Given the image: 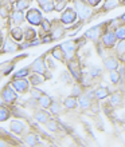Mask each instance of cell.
<instances>
[{"mask_svg":"<svg viewBox=\"0 0 125 147\" xmlns=\"http://www.w3.org/2000/svg\"><path fill=\"white\" fill-rule=\"evenodd\" d=\"M65 51H63V48L61 46L55 47L54 50H53V56H54L55 59H58V60H61V62H63L65 60Z\"/></svg>","mask_w":125,"mask_h":147,"instance_id":"cell-14","label":"cell"},{"mask_svg":"<svg viewBox=\"0 0 125 147\" xmlns=\"http://www.w3.org/2000/svg\"><path fill=\"white\" fill-rule=\"evenodd\" d=\"M117 54L118 55H124L125 54V39L117 44Z\"/></svg>","mask_w":125,"mask_h":147,"instance_id":"cell-34","label":"cell"},{"mask_svg":"<svg viewBox=\"0 0 125 147\" xmlns=\"http://www.w3.org/2000/svg\"><path fill=\"white\" fill-rule=\"evenodd\" d=\"M31 70L35 71V72H39V74H43L46 71V67H44V62H43V59L39 58L36 59L35 62L31 64Z\"/></svg>","mask_w":125,"mask_h":147,"instance_id":"cell-7","label":"cell"},{"mask_svg":"<svg viewBox=\"0 0 125 147\" xmlns=\"http://www.w3.org/2000/svg\"><path fill=\"white\" fill-rule=\"evenodd\" d=\"M24 38L28 39V40H30V39H34L35 38V31H34L32 28H27V30H26V35H24Z\"/></svg>","mask_w":125,"mask_h":147,"instance_id":"cell-36","label":"cell"},{"mask_svg":"<svg viewBox=\"0 0 125 147\" xmlns=\"http://www.w3.org/2000/svg\"><path fill=\"white\" fill-rule=\"evenodd\" d=\"M11 35L14 39H16V40H20V39H23V30L22 28H14L11 31Z\"/></svg>","mask_w":125,"mask_h":147,"instance_id":"cell-21","label":"cell"},{"mask_svg":"<svg viewBox=\"0 0 125 147\" xmlns=\"http://www.w3.org/2000/svg\"><path fill=\"white\" fill-rule=\"evenodd\" d=\"M27 20L30 22L31 24H34V26H38V24L42 23V13H40L38 9H30V11L27 12Z\"/></svg>","mask_w":125,"mask_h":147,"instance_id":"cell-1","label":"cell"},{"mask_svg":"<svg viewBox=\"0 0 125 147\" xmlns=\"http://www.w3.org/2000/svg\"><path fill=\"white\" fill-rule=\"evenodd\" d=\"M26 130V126H24L20 120H12L11 122V131L15 132V134H22V132Z\"/></svg>","mask_w":125,"mask_h":147,"instance_id":"cell-8","label":"cell"},{"mask_svg":"<svg viewBox=\"0 0 125 147\" xmlns=\"http://www.w3.org/2000/svg\"><path fill=\"white\" fill-rule=\"evenodd\" d=\"M1 43H3V36H1V32H0V46H1Z\"/></svg>","mask_w":125,"mask_h":147,"instance_id":"cell-45","label":"cell"},{"mask_svg":"<svg viewBox=\"0 0 125 147\" xmlns=\"http://www.w3.org/2000/svg\"><path fill=\"white\" fill-rule=\"evenodd\" d=\"M83 84H86V86H87V84H90V79H89V78H83Z\"/></svg>","mask_w":125,"mask_h":147,"instance_id":"cell-43","label":"cell"},{"mask_svg":"<svg viewBox=\"0 0 125 147\" xmlns=\"http://www.w3.org/2000/svg\"><path fill=\"white\" fill-rule=\"evenodd\" d=\"M27 74H28V70L27 68H23V70L18 71V72L15 74V78H23V76H26Z\"/></svg>","mask_w":125,"mask_h":147,"instance_id":"cell-38","label":"cell"},{"mask_svg":"<svg viewBox=\"0 0 125 147\" xmlns=\"http://www.w3.org/2000/svg\"><path fill=\"white\" fill-rule=\"evenodd\" d=\"M65 106H66V109H75V106H77V100H75V96L67 98L66 100H65Z\"/></svg>","mask_w":125,"mask_h":147,"instance_id":"cell-22","label":"cell"},{"mask_svg":"<svg viewBox=\"0 0 125 147\" xmlns=\"http://www.w3.org/2000/svg\"><path fill=\"white\" fill-rule=\"evenodd\" d=\"M24 142H26V144H28V146H35V144H38V138H36L34 134H28V135L26 136Z\"/></svg>","mask_w":125,"mask_h":147,"instance_id":"cell-19","label":"cell"},{"mask_svg":"<svg viewBox=\"0 0 125 147\" xmlns=\"http://www.w3.org/2000/svg\"><path fill=\"white\" fill-rule=\"evenodd\" d=\"M42 95H43V92L40 91V90H38V88H31V98H32V99H39Z\"/></svg>","mask_w":125,"mask_h":147,"instance_id":"cell-33","label":"cell"},{"mask_svg":"<svg viewBox=\"0 0 125 147\" xmlns=\"http://www.w3.org/2000/svg\"><path fill=\"white\" fill-rule=\"evenodd\" d=\"M79 106H81V109H83V110L89 109L90 107V98H87V96L79 98Z\"/></svg>","mask_w":125,"mask_h":147,"instance_id":"cell-23","label":"cell"},{"mask_svg":"<svg viewBox=\"0 0 125 147\" xmlns=\"http://www.w3.org/2000/svg\"><path fill=\"white\" fill-rule=\"evenodd\" d=\"M124 1H125V0H124Z\"/></svg>","mask_w":125,"mask_h":147,"instance_id":"cell-48","label":"cell"},{"mask_svg":"<svg viewBox=\"0 0 125 147\" xmlns=\"http://www.w3.org/2000/svg\"><path fill=\"white\" fill-rule=\"evenodd\" d=\"M42 28H43V31H48V30H50L48 20H42Z\"/></svg>","mask_w":125,"mask_h":147,"instance_id":"cell-39","label":"cell"},{"mask_svg":"<svg viewBox=\"0 0 125 147\" xmlns=\"http://www.w3.org/2000/svg\"><path fill=\"white\" fill-rule=\"evenodd\" d=\"M46 127L50 130V131H57L58 130V124L54 120H47L46 122Z\"/></svg>","mask_w":125,"mask_h":147,"instance_id":"cell-29","label":"cell"},{"mask_svg":"<svg viewBox=\"0 0 125 147\" xmlns=\"http://www.w3.org/2000/svg\"><path fill=\"white\" fill-rule=\"evenodd\" d=\"M117 5H118L117 0H108L105 3V5H104V8H105V9H112V8L117 7Z\"/></svg>","mask_w":125,"mask_h":147,"instance_id":"cell-31","label":"cell"},{"mask_svg":"<svg viewBox=\"0 0 125 147\" xmlns=\"http://www.w3.org/2000/svg\"><path fill=\"white\" fill-rule=\"evenodd\" d=\"M108 95H109V91H108V88H105V87H100V88H97L94 91V96L97 98V99H104V98H106Z\"/></svg>","mask_w":125,"mask_h":147,"instance_id":"cell-16","label":"cell"},{"mask_svg":"<svg viewBox=\"0 0 125 147\" xmlns=\"http://www.w3.org/2000/svg\"><path fill=\"white\" fill-rule=\"evenodd\" d=\"M75 5H77V12H79V16H81L82 19H89L90 16H92V11H90V8L86 7L82 1H77Z\"/></svg>","mask_w":125,"mask_h":147,"instance_id":"cell-3","label":"cell"},{"mask_svg":"<svg viewBox=\"0 0 125 147\" xmlns=\"http://www.w3.org/2000/svg\"><path fill=\"white\" fill-rule=\"evenodd\" d=\"M114 34H116V38H117V39H120V40H124V39H125V27L117 28Z\"/></svg>","mask_w":125,"mask_h":147,"instance_id":"cell-28","label":"cell"},{"mask_svg":"<svg viewBox=\"0 0 125 147\" xmlns=\"http://www.w3.org/2000/svg\"><path fill=\"white\" fill-rule=\"evenodd\" d=\"M8 116H10V111L7 109H4V107H0V122L7 120Z\"/></svg>","mask_w":125,"mask_h":147,"instance_id":"cell-26","label":"cell"},{"mask_svg":"<svg viewBox=\"0 0 125 147\" xmlns=\"http://www.w3.org/2000/svg\"><path fill=\"white\" fill-rule=\"evenodd\" d=\"M121 95L120 94H113L112 95V98H110V103L113 106H118V105H121Z\"/></svg>","mask_w":125,"mask_h":147,"instance_id":"cell-25","label":"cell"},{"mask_svg":"<svg viewBox=\"0 0 125 147\" xmlns=\"http://www.w3.org/2000/svg\"><path fill=\"white\" fill-rule=\"evenodd\" d=\"M116 34H113V32H108V34H105L104 35V38H102V40H104V44H105L106 47H112L116 43Z\"/></svg>","mask_w":125,"mask_h":147,"instance_id":"cell-10","label":"cell"},{"mask_svg":"<svg viewBox=\"0 0 125 147\" xmlns=\"http://www.w3.org/2000/svg\"><path fill=\"white\" fill-rule=\"evenodd\" d=\"M38 3L40 4V7H42L43 11H46V12L51 11V9L55 7L53 0H38Z\"/></svg>","mask_w":125,"mask_h":147,"instance_id":"cell-13","label":"cell"},{"mask_svg":"<svg viewBox=\"0 0 125 147\" xmlns=\"http://www.w3.org/2000/svg\"><path fill=\"white\" fill-rule=\"evenodd\" d=\"M79 94H81V88H79L78 86H75L74 88H73V95H74V96H78Z\"/></svg>","mask_w":125,"mask_h":147,"instance_id":"cell-41","label":"cell"},{"mask_svg":"<svg viewBox=\"0 0 125 147\" xmlns=\"http://www.w3.org/2000/svg\"><path fill=\"white\" fill-rule=\"evenodd\" d=\"M87 1H89V3L92 4V5H97V4L100 3L101 0H87Z\"/></svg>","mask_w":125,"mask_h":147,"instance_id":"cell-42","label":"cell"},{"mask_svg":"<svg viewBox=\"0 0 125 147\" xmlns=\"http://www.w3.org/2000/svg\"><path fill=\"white\" fill-rule=\"evenodd\" d=\"M101 75V70L98 68V67H92L90 68V76L92 78H97V76H100Z\"/></svg>","mask_w":125,"mask_h":147,"instance_id":"cell-35","label":"cell"},{"mask_svg":"<svg viewBox=\"0 0 125 147\" xmlns=\"http://www.w3.org/2000/svg\"><path fill=\"white\" fill-rule=\"evenodd\" d=\"M34 118H35L38 122H40V123H46L47 120H48V114H47L46 111H43V110H39V111L35 112V115H34Z\"/></svg>","mask_w":125,"mask_h":147,"instance_id":"cell-11","label":"cell"},{"mask_svg":"<svg viewBox=\"0 0 125 147\" xmlns=\"http://www.w3.org/2000/svg\"><path fill=\"white\" fill-rule=\"evenodd\" d=\"M12 86L15 87L18 92H26L28 88V82L24 80L23 78H16L15 80L12 82Z\"/></svg>","mask_w":125,"mask_h":147,"instance_id":"cell-2","label":"cell"},{"mask_svg":"<svg viewBox=\"0 0 125 147\" xmlns=\"http://www.w3.org/2000/svg\"><path fill=\"white\" fill-rule=\"evenodd\" d=\"M100 32H101V26H97V27L92 28V30H89V31L86 32V36L89 39H92V40H97Z\"/></svg>","mask_w":125,"mask_h":147,"instance_id":"cell-12","label":"cell"},{"mask_svg":"<svg viewBox=\"0 0 125 147\" xmlns=\"http://www.w3.org/2000/svg\"><path fill=\"white\" fill-rule=\"evenodd\" d=\"M0 146H8V143H5V142H1V140H0Z\"/></svg>","mask_w":125,"mask_h":147,"instance_id":"cell-44","label":"cell"},{"mask_svg":"<svg viewBox=\"0 0 125 147\" xmlns=\"http://www.w3.org/2000/svg\"><path fill=\"white\" fill-rule=\"evenodd\" d=\"M65 5H66V1H63V0H61V1H59L58 4H57V5H55V9H57V11H61V9H62L63 7H65Z\"/></svg>","mask_w":125,"mask_h":147,"instance_id":"cell-40","label":"cell"},{"mask_svg":"<svg viewBox=\"0 0 125 147\" xmlns=\"http://www.w3.org/2000/svg\"><path fill=\"white\" fill-rule=\"evenodd\" d=\"M50 110H51V112L53 114H59V105L58 103H51V106H50Z\"/></svg>","mask_w":125,"mask_h":147,"instance_id":"cell-37","label":"cell"},{"mask_svg":"<svg viewBox=\"0 0 125 147\" xmlns=\"http://www.w3.org/2000/svg\"><path fill=\"white\" fill-rule=\"evenodd\" d=\"M59 1H61V0H59Z\"/></svg>","mask_w":125,"mask_h":147,"instance_id":"cell-47","label":"cell"},{"mask_svg":"<svg viewBox=\"0 0 125 147\" xmlns=\"http://www.w3.org/2000/svg\"><path fill=\"white\" fill-rule=\"evenodd\" d=\"M1 98H3V100L8 102V103H14V102L16 100V94L10 88V86H7V87L1 91Z\"/></svg>","mask_w":125,"mask_h":147,"instance_id":"cell-5","label":"cell"},{"mask_svg":"<svg viewBox=\"0 0 125 147\" xmlns=\"http://www.w3.org/2000/svg\"><path fill=\"white\" fill-rule=\"evenodd\" d=\"M75 18H77V13H75V11H74V9H71V8H67L66 11L62 13V22L65 24L74 23Z\"/></svg>","mask_w":125,"mask_h":147,"instance_id":"cell-4","label":"cell"},{"mask_svg":"<svg viewBox=\"0 0 125 147\" xmlns=\"http://www.w3.org/2000/svg\"><path fill=\"white\" fill-rule=\"evenodd\" d=\"M43 79L42 76H39V75H31L30 76V82H31V84L32 86H38V84H40V83H43Z\"/></svg>","mask_w":125,"mask_h":147,"instance_id":"cell-24","label":"cell"},{"mask_svg":"<svg viewBox=\"0 0 125 147\" xmlns=\"http://www.w3.org/2000/svg\"><path fill=\"white\" fill-rule=\"evenodd\" d=\"M110 80H112V83H118V80H120V74H118V71H110Z\"/></svg>","mask_w":125,"mask_h":147,"instance_id":"cell-30","label":"cell"},{"mask_svg":"<svg viewBox=\"0 0 125 147\" xmlns=\"http://www.w3.org/2000/svg\"><path fill=\"white\" fill-rule=\"evenodd\" d=\"M63 35H65V34H63V30H62V28H55L54 31H53V34H51V38L57 40V39H61Z\"/></svg>","mask_w":125,"mask_h":147,"instance_id":"cell-27","label":"cell"},{"mask_svg":"<svg viewBox=\"0 0 125 147\" xmlns=\"http://www.w3.org/2000/svg\"><path fill=\"white\" fill-rule=\"evenodd\" d=\"M27 7H28V0H19L16 3V8L19 11H22V9H24V8H27Z\"/></svg>","mask_w":125,"mask_h":147,"instance_id":"cell-32","label":"cell"},{"mask_svg":"<svg viewBox=\"0 0 125 147\" xmlns=\"http://www.w3.org/2000/svg\"><path fill=\"white\" fill-rule=\"evenodd\" d=\"M38 102H39V105L42 106L43 109H48L51 106V103H53V100H51L50 96H47V95H42V96L38 99Z\"/></svg>","mask_w":125,"mask_h":147,"instance_id":"cell-17","label":"cell"},{"mask_svg":"<svg viewBox=\"0 0 125 147\" xmlns=\"http://www.w3.org/2000/svg\"><path fill=\"white\" fill-rule=\"evenodd\" d=\"M62 48H63V51H65V54H66L67 58H71V56H73V54H74V51H75V43L66 42L62 46Z\"/></svg>","mask_w":125,"mask_h":147,"instance_id":"cell-9","label":"cell"},{"mask_svg":"<svg viewBox=\"0 0 125 147\" xmlns=\"http://www.w3.org/2000/svg\"><path fill=\"white\" fill-rule=\"evenodd\" d=\"M0 105H1V100H0Z\"/></svg>","mask_w":125,"mask_h":147,"instance_id":"cell-46","label":"cell"},{"mask_svg":"<svg viewBox=\"0 0 125 147\" xmlns=\"http://www.w3.org/2000/svg\"><path fill=\"white\" fill-rule=\"evenodd\" d=\"M105 67L109 71H113L118 67V63L114 58H108V59H105Z\"/></svg>","mask_w":125,"mask_h":147,"instance_id":"cell-15","label":"cell"},{"mask_svg":"<svg viewBox=\"0 0 125 147\" xmlns=\"http://www.w3.org/2000/svg\"><path fill=\"white\" fill-rule=\"evenodd\" d=\"M69 70H70V72L74 79H79V78H81V71H79L78 63L75 62V60H70V62H69Z\"/></svg>","mask_w":125,"mask_h":147,"instance_id":"cell-6","label":"cell"},{"mask_svg":"<svg viewBox=\"0 0 125 147\" xmlns=\"http://www.w3.org/2000/svg\"><path fill=\"white\" fill-rule=\"evenodd\" d=\"M12 19H14V23L15 24H20L22 22H23V19H24V16H23V13H22V11H18L16 12H14V15H12Z\"/></svg>","mask_w":125,"mask_h":147,"instance_id":"cell-20","label":"cell"},{"mask_svg":"<svg viewBox=\"0 0 125 147\" xmlns=\"http://www.w3.org/2000/svg\"><path fill=\"white\" fill-rule=\"evenodd\" d=\"M16 50H18V46H16L12 40L7 39V40H5V44H4V51H5V52H15Z\"/></svg>","mask_w":125,"mask_h":147,"instance_id":"cell-18","label":"cell"}]
</instances>
